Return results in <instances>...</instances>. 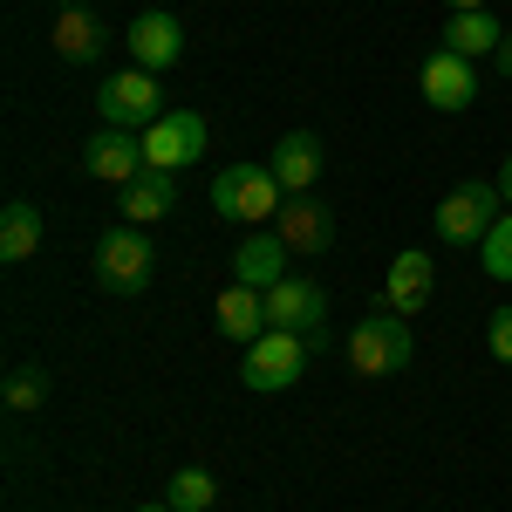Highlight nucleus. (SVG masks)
<instances>
[{
	"instance_id": "3",
	"label": "nucleus",
	"mask_w": 512,
	"mask_h": 512,
	"mask_svg": "<svg viewBox=\"0 0 512 512\" xmlns=\"http://www.w3.org/2000/svg\"><path fill=\"white\" fill-rule=\"evenodd\" d=\"M151 274H158V253H151L144 226H117L96 239V287L103 294H144Z\"/></svg>"
},
{
	"instance_id": "6",
	"label": "nucleus",
	"mask_w": 512,
	"mask_h": 512,
	"mask_svg": "<svg viewBox=\"0 0 512 512\" xmlns=\"http://www.w3.org/2000/svg\"><path fill=\"white\" fill-rule=\"evenodd\" d=\"M349 362H355V376H396V369L410 362V321L403 315H369L349 335Z\"/></svg>"
},
{
	"instance_id": "23",
	"label": "nucleus",
	"mask_w": 512,
	"mask_h": 512,
	"mask_svg": "<svg viewBox=\"0 0 512 512\" xmlns=\"http://www.w3.org/2000/svg\"><path fill=\"white\" fill-rule=\"evenodd\" d=\"M478 260H485V274H492V280H512V212L492 219V233L478 239Z\"/></svg>"
},
{
	"instance_id": "7",
	"label": "nucleus",
	"mask_w": 512,
	"mask_h": 512,
	"mask_svg": "<svg viewBox=\"0 0 512 512\" xmlns=\"http://www.w3.org/2000/svg\"><path fill=\"white\" fill-rule=\"evenodd\" d=\"M205 158V117L198 110H164L151 130H144V164L151 171H185V164Z\"/></svg>"
},
{
	"instance_id": "16",
	"label": "nucleus",
	"mask_w": 512,
	"mask_h": 512,
	"mask_svg": "<svg viewBox=\"0 0 512 512\" xmlns=\"http://www.w3.org/2000/svg\"><path fill=\"white\" fill-rule=\"evenodd\" d=\"M171 205H178V171H144V178H130L123 198H117L123 226H158Z\"/></svg>"
},
{
	"instance_id": "27",
	"label": "nucleus",
	"mask_w": 512,
	"mask_h": 512,
	"mask_svg": "<svg viewBox=\"0 0 512 512\" xmlns=\"http://www.w3.org/2000/svg\"><path fill=\"white\" fill-rule=\"evenodd\" d=\"M444 7H451V14H478L485 0H444Z\"/></svg>"
},
{
	"instance_id": "14",
	"label": "nucleus",
	"mask_w": 512,
	"mask_h": 512,
	"mask_svg": "<svg viewBox=\"0 0 512 512\" xmlns=\"http://www.w3.org/2000/svg\"><path fill=\"white\" fill-rule=\"evenodd\" d=\"M267 164H274V178H280V192L287 198H301V192H315V178H321V137L315 130H287L274 151H267Z\"/></svg>"
},
{
	"instance_id": "2",
	"label": "nucleus",
	"mask_w": 512,
	"mask_h": 512,
	"mask_svg": "<svg viewBox=\"0 0 512 512\" xmlns=\"http://www.w3.org/2000/svg\"><path fill=\"white\" fill-rule=\"evenodd\" d=\"M308 369V335H287V328H267L260 342H246V362H239V383L253 396H280L301 383Z\"/></svg>"
},
{
	"instance_id": "25",
	"label": "nucleus",
	"mask_w": 512,
	"mask_h": 512,
	"mask_svg": "<svg viewBox=\"0 0 512 512\" xmlns=\"http://www.w3.org/2000/svg\"><path fill=\"white\" fill-rule=\"evenodd\" d=\"M492 185H499V198H506V212H512V158L499 164V178H492Z\"/></svg>"
},
{
	"instance_id": "18",
	"label": "nucleus",
	"mask_w": 512,
	"mask_h": 512,
	"mask_svg": "<svg viewBox=\"0 0 512 512\" xmlns=\"http://www.w3.org/2000/svg\"><path fill=\"white\" fill-rule=\"evenodd\" d=\"M48 41H55L62 62H96L110 35H103V21H96V7H62L55 28H48Z\"/></svg>"
},
{
	"instance_id": "21",
	"label": "nucleus",
	"mask_w": 512,
	"mask_h": 512,
	"mask_svg": "<svg viewBox=\"0 0 512 512\" xmlns=\"http://www.w3.org/2000/svg\"><path fill=\"white\" fill-rule=\"evenodd\" d=\"M212 499H219V478L205 472V465H185V472H171V492H164V506H178V512H212Z\"/></svg>"
},
{
	"instance_id": "26",
	"label": "nucleus",
	"mask_w": 512,
	"mask_h": 512,
	"mask_svg": "<svg viewBox=\"0 0 512 512\" xmlns=\"http://www.w3.org/2000/svg\"><path fill=\"white\" fill-rule=\"evenodd\" d=\"M492 62H499V76H512V35L499 41V55H492Z\"/></svg>"
},
{
	"instance_id": "29",
	"label": "nucleus",
	"mask_w": 512,
	"mask_h": 512,
	"mask_svg": "<svg viewBox=\"0 0 512 512\" xmlns=\"http://www.w3.org/2000/svg\"><path fill=\"white\" fill-rule=\"evenodd\" d=\"M62 7H82V0H62Z\"/></svg>"
},
{
	"instance_id": "24",
	"label": "nucleus",
	"mask_w": 512,
	"mask_h": 512,
	"mask_svg": "<svg viewBox=\"0 0 512 512\" xmlns=\"http://www.w3.org/2000/svg\"><path fill=\"white\" fill-rule=\"evenodd\" d=\"M485 349H492V362L512 369V308H492V321H485Z\"/></svg>"
},
{
	"instance_id": "12",
	"label": "nucleus",
	"mask_w": 512,
	"mask_h": 512,
	"mask_svg": "<svg viewBox=\"0 0 512 512\" xmlns=\"http://www.w3.org/2000/svg\"><path fill=\"white\" fill-rule=\"evenodd\" d=\"M287 260H294V246H287L274 226H253V233L233 246V280L267 294V287H280V280H287Z\"/></svg>"
},
{
	"instance_id": "28",
	"label": "nucleus",
	"mask_w": 512,
	"mask_h": 512,
	"mask_svg": "<svg viewBox=\"0 0 512 512\" xmlns=\"http://www.w3.org/2000/svg\"><path fill=\"white\" fill-rule=\"evenodd\" d=\"M137 512H178V506H137Z\"/></svg>"
},
{
	"instance_id": "19",
	"label": "nucleus",
	"mask_w": 512,
	"mask_h": 512,
	"mask_svg": "<svg viewBox=\"0 0 512 512\" xmlns=\"http://www.w3.org/2000/svg\"><path fill=\"white\" fill-rule=\"evenodd\" d=\"M499 41H506V28L478 7V14H451L444 21V48L451 55H465V62H478V55H499Z\"/></svg>"
},
{
	"instance_id": "11",
	"label": "nucleus",
	"mask_w": 512,
	"mask_h": 512,
	"mask_svg": "<svg viewBox=\"0 0 512 512\" xmlns=\"http://www.w3.org/2000/svg\"><path fill=\"white\" fill-rule=\"evenodd\" d=\"M321 315H328V294L315 280L287 274L280 287H267V328H287V335H315L321 342Z\"/></svg>"
},
{
	"instance_id": "17",
	"label": "nucleus",
	"mask_w": 512,
	"mask_h": 512,
	"mask_svg": "<svg viewBox=\"0 0 512 512\" xmlns=\"http://www.w3.org/2000/svg\"><path fill=\"white\" fill-rule=\"evenodd\" d=\"M212 315H219V335H233V342H260V335H267V294L233 280V287L212 301Z\"/></svg>"
},
{
	"instance_id": "13",
	"label": "nucleus",
	"mask_w": 512,
	"mask_h": 512,
	"mask_svg": "<svg viewBox=\"0 0 512 512\" xmlns=\"http://www.w3.org/2000/svg\"><path fill=\"white\" fill-rule=\"evenodd\" d=\"M274 233L294 246V260H301V253L315 260V253H328V239H335V212H328L315 192H301V198H287V205H280Z\"/></svg>"
},
{
	"instance_id": "5",
	"label": "nucleus",
	"mask_w": 512,
	"mask_h": 512,
	"mask_svg": "<svg viewBox=\"0 0 512 512\" xmlns=\"http://www.w3.org/2000/svg\"><path fill=\"white\" fill-rule=\"evenodd\" d=\"M499 185H451L444 205H437V239L444 246H478V239L492 233V219H499Z\"/></svg>"
},
{
	"instance_id": "1",
	"label": "nucleus",
	"mask_w": 512,
	"mask_h": 512,
	"mask_svg": "<svg viewBox=\"0 0 512 512\" xmlns=\"http://www.w3.org/2000/svg\"><path fill=\"white\" fill-rule=\"evenodd\" d=\"M287 192H280L274 164H226L212 178V212L219 219H239V226H274Z\"/></svg>"
},
{
	"instance_id": "15",
	"label": "nucleus",
	"mask_w": 512,
	"mask_h": 512,
	"mask_svg": "<svg viewBox=\"0 0 512 512\" xmlns=\"http://www.w3.org/2000/svg\"><path fill=\"white\" fill-rule=\"evenodd\" d=\"M437 287V267L410 246V253H396L390 260V280H383V301H390V315H424V301H431Z\"/></svg>"
},
{
	"instance_id": "4",
	"label": "nucleus",
	"mask_w": 512,
	"mask_h": 512,
	"mask_svg": "<svg viewBox=\"0 0 512 512\" xmlns=\"http://www.w3.org/2000/svg\"><path fill=\"white\" fill-rule=\"evenodd\" d=\"M96 110H103L110 130H137V137H144V130L164 117V89H158L151 69H117V76L96 89Z\"/></svg>"
},
{
	"instance_id": "10",
	"label": "nucleus",
	"mask_w": 512,
	"mask_h": 512,
	"mask_svg": "<svg viewBox=\"0 0 512 512\" xmlns=\"http://www.w3.org/2000/svg\"><path fill=\"white\" fill-rule=\"evenodd\" d=\"M123 48H130V69H151V76H164V69L185 55V28H178V14L151 7V14H137V21H130Z\"/></svg>"
},
{
	"instance_id": "8",
	"label": "nucleus",
	"mask_w": 512,
	"mask_h": 512,
	"mask_svg": "<svg viewBox=\"0 0 512 512\" xmlns=\"http://www.w3.org/2000/svg\"><path fill=\"white\" fill-rule=\"evenodd\" d=\"M417 82H424V103L444 110V117H458V110H472V103H478V69L465 62V55H451V48H431Z\"/></svg>"
},
{
	"instance_id": "20",
	"label": "nucleus",
	"mask_w": 512,
	"mask_h": 512,
	"mask_svg": "<svg viewBox=\"0 0 512 512\" xmlns=\"http://www.w3.org/2000/svg\"><path fill=\"white\" fill-rule=\"evenodd\" d=\"M35 246H41V205L14 198V205L0 212V260L21 267V260H35Z\"/></svg>"
},
{
	"instance_id": "9",
	"label": "nucleus",
	"mask_w": 512,
	"mask_h": 512,
	"mask_svg": "<svg viewBox=\"0 0 512 512\" xmlns=\"http://www.w3.org/2000/svg\"><path fill=\"white\" fill-rule=\"evenodd\" d=\"M82 171L123 192L130 178H144V171H151V164H144V137H137V130H110V123H103V130L89 137V151H82Z\"/></svg>"
},
{
	"instance_id": "22",
	"label": "nucleus",
	"mask_w": 512,
	"mask_h": 512,
	"mask_svg": "<svg viewBox=\"0 0 512 512\" xmlns=\"http://www.w3.org/2000/svg\"><path fill=\"white\" fill-rule=\"evenodd\" d=\"M41 403H48V369L41 362L7 369V410H41Z\"/></svg>"
}]
</instances>
